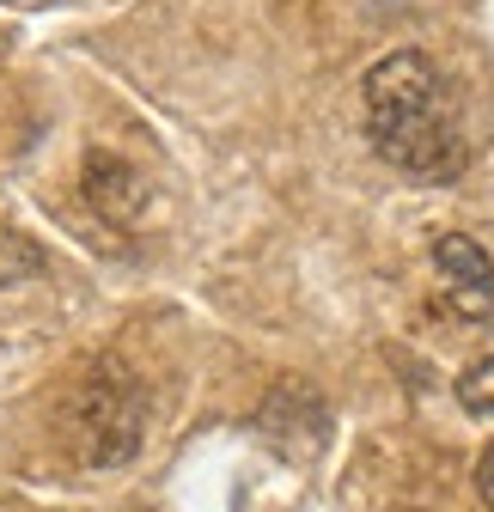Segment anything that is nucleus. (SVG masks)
Returning a JSON list of instances; mask_svg holds the SVG:
<instances>
[{
    "label": "nucleus",
    "instance_id": "f257e3e1",
    "mask_svg": "<svg viewBox=\"0 0 494 512\" xmlns=\"http://www.w3.org/2000/svg\"><path fill=\"white\" fill-rule=\"evenodd\" d=\"M366 98V141L385 165L421 183H452L470 159L464 110L446 80V68L427 49H391L360 80Z\"/></svg>",
    "mask_w": 494,
    "mask_h": 512
},
{
    "label": "nucleus",
    "instance_id": "f03ea898",
    "mask_svg": "<svg viewBox=\"0 0 494 512\" xmlns=\"http://www.w3.org/2000/svg\"><path fill=\"white\" fill-rule=\"evenodd\" d=\"M61 427H68V452L92 470H116L141 452L147 439V384L135 378L129 360L98 354L80 384L68 391V409H61Z\"/></svg>",
    "mask_w": 494,
    "mask_h": 512
},
{
    "label": "nucleus",
    "instance_id": "7ed1b4c3",
    "mask_svg": "<svg viewBox=\"0 0 494 512\" xmlns=\"http://www.w3.org/2000/svg\"><path fill=\"white\" fill-rule=\"evenodd\" d=\"M80 196L92 202L98 220H110L116 232H135L147 214H153V183L110 147H92L86 165H80Z\"/></svg>",
    "mask_w": 494,
    "mask_h": 512
},
{
    "label": "nucleus",
    "instance_id": "20e7f679",
    "mask_svg": "<svg viewBox=\"0 0 494 512\" xmlns=\"http://www.w3.org/2000/svg\"><path fill=\"white\" fill-rule=\"evenodd\" d=\"M427 263H434V275H440V293L452 299V311H458V317L482 324V317L494 311V256H488L476 238H464V232H446V238H434V250H427Z\"/></svg>",
    "mask_w": 494,
    "mask_h": 512
},
{
    "label": "nucleus",
    "instance_id": "39448f33",
    "mask_svg": "<svg viewBox=\"0 0 494 512\" xmlns=\"http://www.w3.org/2000/svg\"><path fill=\"white\" fill-rule=\"evenodd\" d=\"M257 427L269 433V445H281V452H318V439L330 433V415L305 384H281V391L263 403Z\"/></svg>",
    "mask_w": 494,
    "mask_h": 512
},
{
    "label": "nucleus",
    "instance_id": "423d86ee",
    "mask_svg": "<svg viewBox=\"0 0 494 512\" xmlns=\"http://www.w3.org/2000/svg\"><path fill=\"white\" fill-rule=\"evenodd\" d=\"M31 275H43V250L31 238H19V232H0V293L31 281Z\"/></svg>",
    "mask_w": 494,
    "mask_h": 512
},
{
    "label": "nucleus",
    "instance_id": "0eeeda50",
    "mask_svg": "<svg viewBox=\"0 0 494 512\" xmlns=\"http://www.w3.org/2000/svg\"><path fill=\"white\" fill-rule=\"evenodd\" d=\"M458 403H464L470 415H494V354L476 360V366L458 378Z\"/></svg>",
    "mask_w": 494,
    "mask_h": 512
},
{
    "label": "nucleus",
    "instance_id": "6e6552de",
    "mask_svg": "<svg viewBox=\"0 0 494 512\" xmlns=\"http://www.w3.org/2000/svg\"><path fill=\"white\" fill-rule=\"evenodd\" d=\"M476 494H482V506L494 512V439L482 445V458H476Z\"/></svg>",
    "mask_w": 494,
    "mask_h": 512
}]
</instances>
